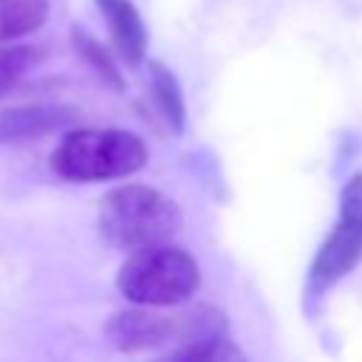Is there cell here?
<instances>
[{
	"mask_svg": "<svg viewBox=\"0 0 362 362\" xmlns=\"http://www.w3.org/2000/svg\"><path fill=\"white\" fill-rule=\"evenodd\" d=\"M198 260L189 252L170 243H156L130 252V257L122 263L116 274V288L124 294V300L147 308L178 305L189 300L198 291Z\"/></svg>",
	"mask_w": 362,
	"mask_h": 362,
	"instance_id": "3",
	"label": "cell"
},
{
	"mask_svg": "<svg viewBox=\"0 0 362 362\" xmlns=\"http://www.w3.org/2000/svg\"><path fill=\"white\" fill-rule=\"evenodd\" d=\"M181 229V212L173 198L144 184H124L99 201L102 238L127 252L167 243Z\"/></svg>",
	"mask_w": 362,
	"mask_h": 362,
	"instance_id": "1",
	"label": "cell"
},
{
	"mask_svg": "<svg viewBox=\"0 0 362 362\" xmlns=\"http://www.w3.org/2000/svg\"><path fill=\"white\" fill-rule=\"evenodd\" d=\"M93 3L102 11V20L107 25V34L119 59L127 62L130 68L141 65L147 54V25L136 3L133 0H93Z\"/></svg>",
	"mask_w": 362,
	"mask_h": 362,
	"instance_id": "6",
	"label": "cell"
},
{
	"mask_svg": "<svg viewBox=\"0 0 362 362\" xmlns=\"http://www.w3.org/2000/svg\"><path fill=\"white\" fill-rule=\"evenodd\" d=\"M147 68H150V93H153V102H156L161 119L167 122V127L173 133H184L187 105H184V93H181L175 74L161 62H150Z\"/></svg>",
	"mask_w": 362,
	"mask_h": 362,
	"instance_id": "8",
	"label": "cell"
},
{
	"mask_svg": "<svg viewBox=\"0 0 362 362\" xmlns=\"http://www.w3.org/2000/svg\"><path fill=\"white\" fill-rule=\"evenodd\" d=\"M76 122V110L65 105H17L0 110V141H28L65 130Z\"/></svg>",
	"mask_w": 362,
	"mask_h": 362,
	"instance_id": "7",
	"label": "cell"
},
{
	"mask_svg": "<svg viewBox=\"0 0 362 362\" xmlns=\"http://www.w3.org/2000/svg\"><path fill=\"white\" fill-rule=\"evenodd\" d=\"M48 20V0H0V42L34 34Z\"/></svg>",
	"mask_w": 362,
	"mask_h": 362,
	"instance_id": "10",
	"label": "cell"
},
{
	"mask_svg": "<svg viewBox=\"0 0 362 362\" xmlns=\"http://www.w3.org/2000/svg\"><path fill=\"white\" fill-rule=\"evenodd\" d=\"M105 334L107 342L124 354H136V351H150L158 348L170 339H192L195 337V317L192 311L178 314V317H164L150 311L147 305H136V308H124L116 311L107 322H105Z\"/></svg>",
	"mask_w": 362,
	"mask_h": 362,
	"instance_id": "5",
	"label": "cell"
},
{
	"mask_svg": "<svg viewBox=\"0 0 362 362\" xmlns=\"http://www.w3.org/2000/svg\"><path fill=\"white\" fill-rule=\"evenodd\" d=\"M71 45H74L76 57L90 68V74H93L102 85H107L110 90H122V88H124V79H122V71H119L116 59L107 54V48H102V42H99L90 31L74 25V28H71Z\"/></svg>",
	"mask_w": 362,
	"mask_h": 362,
	"instance_id": "9",
	"label": "cell"
},
{
	"mask_svg": "<svg viewBox=\"0 0 362 362\" xmlns=\"http://www.w3.org/2000/svg\"><path fill=\"white\" fill-rule=\"evenodd\" d=\"M11 85H14V79H3V76H0V96H3V93H6Z\"/></svg>",
	"mask_w": 362,
	"mask_h": 362,
	"instance_id": "13",
	"label": "cell"
},
{
	"mask_svg": "<svg viewBox=\"0 0 362 362\" xmlns=\"http://www.w3.org/2000/svg\"><path fill=\"white\" fill-rule=\"evenodd\" d=\"M158 362H246V354L235 342H229L226 334H212L181 342Z\"/></svg>",
	"mask_w": 362,
	"mask_h": 362,
	"instance_id": "11",
	"label": "cell"
},
{
	"mask_svg": "<svg viewBox=\"0 0 362 362\" xmlns=\"http://www.w3.org/2000/svg\"><path fill=\"white\" fill-rule=\"evenodd\" d=\"M362 263V173L339 192V218L308 269V294L322 297Z\"/></svg>",
	"mask_w": 362,
	"mask_h": 362,
	"instance_id": "4",
	"label": "cell"
},
{
	"mask_svg": "<svg viewBox=\"0 0 362 362\" xmlns=\"http://www.w3.org/2000/svg\"><path fill=\"white\" fill-rule=\"evenodd\" d=\"M40 59H42V51L34 45H3L0 48V76L17 82V76L25 74Z\"/></svg>",
	"mask_w": 362,
	"mask_h": 362,
	"instance_id": "12",
	"label": "cell"
},
{
	"mask_svg": "<svg viewBox=\"0 0 362 362\" xmlns=\"http://www.w3.org/2000/svg\"><path fill=\"white\" fill-rule=\"evenodd\" d=\"M147 164L144 141L119 127L93 130L76 127L62 136L57 150L51 153V167L65 181L90 184V181H110L139 173Z\"/></svg>",
	"mask_w": 362,
	"mask_h": 362,
	"instance_id": "2",
	"label": "cell"
}]
</instances>
